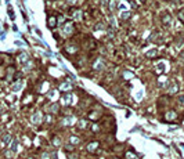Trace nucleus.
<instances>
[{
  "mask_svg": "<svg viewBox=\"0 0 184 159\" xmlns=\"http://www.w3.org/2000/svg\"><path fill=\"white\" fill-rule=\"evenodd\" d=\"M97 148H98V143H97V141H91V143H89V144H87V147H86V149L89 152H96V151H97Z\"/></svg>",
  "mask_w": 184,
  "mask_h": 159,
  "instance_id": "obj_4",
  "label": "nucleus"
},
{
  "mask_svg": "<svg viewBox=\"0 0 184 159\" xmlns=\"http://www.w3.org/2000/svg\"><path fill=\"white\" fill-rule=\"evenodd\" d=\"M104 28H105V25L102 24V22H98L97 25L94 26V29H96V31H101V29H104Z\"/></svg>",
  "mask_w": 184,
  "mask_h": 159,
  "instance_id": "obj_14",
  "label": "nucleus"
},
{
  "mask_svg": "<svg viewBox=\"0 0 184 159\" xmlns=\"http://www.w3.org/2000/svg\"><path fill=\"white\" fill-rule=\"evenodd\" d=\"M115 4H116V0H111V1H109V8L114 10V8H115Z\"/></svg>",
  "mask_w": 184,
  "mask_h": 159,
  "instance_id": "obj_17",
  "label": "nucleus"
},
{
  "mask_svg": "<svg viewBox=\"0 0 184 159\" xmlns=\"http://www.w3.org/2000/svg\"><path fill=\"white\" fill-rule=\"evenodd\" d=\"M18 61L21 62V64H25V62L29 61V57L25 54V53H21V54L18 55Z\"/></svg>",
  "mask_w": 184,
  "mask_h": 159,
  "instance_id": "obj_9",
  "label": "nucleus"
},
{
  "mask_svg": "<svg viewBox=\"0 0 184 159\" xmlns=\"http://www.w3.org/2000/svg\"><path fill=\"white\" fill-rule=\"evenodd\" d=\"M122 17H123V19H127V18H129V17H130V14H129V13H123V14H122Z\"/></svg>",
  "mask_w": 184,
  "mask_h": 159,
  "instance_id": "obj_18",
  "label": "nucleus"
},
{
  "mask_svg": "<svg viewBox=\"0 0 184 159\" xmlns=\"http://www.w3.org/2000/svg\"><path fill=\"white\" fill-rule=\"evenodd\" d=\"M114 159H119V158H114Z\"/></svg>",
  "mask_w": 184,
  "mask_h": 159,
  "instance_id": "obj_22",
  "label": "nucleus"
},
{
  "mask_svg": "<svg viewBox=\"0 0 184 159\" xmlns=\"http://www.w3.org/2000/svg\"><path fill=\"white\" fill-rule=\"evenodd\" d=\"M165 116H166V118H165L166 120H176L177 119V113L174 112V111H169V112L166 113Z\"/></svg>",
  "mask_w": 184,
  "mask_h": 159,
  "instance_id": "obj_5",
  "label": "nucleus"
},
{
  "mask_svg": "<svg viewBox=\"0 0 184 159\" xmlns=\"http://www.w3.org/2000/svg\"><path fill=\"white\" fill-rule=\"evenodd\" d=\"M73 123H75V118L73 116H65L64 119L61 120L62 126H72Z\"/></svg>",
  "mask_w": 184,
  "mask_h": 159,
  "instance_id": "obj_3",
  "label": "nucleus"
},
{
  "mask_svg": "<svg viewBox=\"0 0 184 159\" xmlns=\"http://www.w3.org/2000/svg\"><path fill=\"white\" fill-rule=\"evenodd\" d=\"M177 90H179V86H177L176 82H170V86H169V90H168V91H169L170 94H172V93L176 94Z\"/></svg>",
  "mask_w": 184,
  "mask_h": 159,
  "instance_id": "obj_6",
  "label": "nucleus"
},
{
  "mask_svg": "<svg viewBox=\"0 0 184 159\" xmlns=\"http://www.w3.org/2000/svg\"><path fill=\"white\" fill-rule=\"evenodd\" d=\"M101 4L102 6H105V4H107V0H101Z\"/></svg>",
  "mask_w": 184,
  "mask_h": 159,
  "instance_id": "obj_20",
  "label": "nucleus"
},
{
  "mask_svg": "<svg viewBox=\"0 0 184 159\" xmlns=\"http://www.w3.org/2000/svg\"><path fill=\"white\" fill-rule=\"evenodd\" d=\"M47 24H49V26H50V28H54L55 24H57V19H55L54 17H50V18L47 19Z\"/></svg>",
  "mask_w": 184,
  "mask_h": 159,
  "instance_id": "obj_10",
  "label": "nucleus"
},
{
  "mask_svg": "<svg viewBox=\"0 0 184 159\" xmlns=\"http://www.w3.org/2000/svg\"><path fill=\"white\" fill-rule=\"evenodd\" d=\"M174 1H177V0H174Z\"/></svg>",
  "mask_w": 184,
  "mask_h": 159,
  "instance_id": "obj_23",
  "label": "nucleus"
},
{
  "mask_svg": "<svg viewBox=\"0 0 184 159\" xmlns=\"http://www.w3.org/2000/svg\"><path fill=\"white\" fill-rule=\"evenodd\" d=\"M94 68L97 69V71H102V69H105V62L102 60H98L97 64H94Z\"/></svg>",
  "mask_w": 184,
  "mask_h": 159,
  "instance_id": "obj_7",
  "label": "nucleus"
},
{
  "mask_svg": "<svg viewBox=\"0 0 184 159\" xmlns=\"http://www.w3.org/2000/svg\"><path fill=\"white\" fill-rule=\"evenodd\" d=\"M42 120H43V113L40 112V111L35 112L32 116H31V122L35 123V125H39V123H42Z\"/></svg>",
  "mask_w": 184,
  "mask_h": 159,
  "instance_id": "obj_1",
  "label": "nucleus"
},
{
  "mask_svg": "<svg viewBox=\"0 0 184 159\" xmlns=\"http://www.w3.org/2000/svg\"><path fill=\"white\" fill-rule=\"evenodd\" d=\"M87 126H89V122H87L86 119H80L79 122H78V127H79V129H87Z\"/></svg>",
  "mask_w": 184,
  "mask_h": 159,
  "instance_id": "obj_8",
  "label": "nucleus"
},
{
  "mask_svg": "<svg viewBox=\"0 0 184 159\" xmlns=\"http://www.w3.org/2000/svg\"><path fill=\"white\" fill-rule=\"evenodd\" d=\"M73 31H75V26H73L72 22H67V24H65V26H64V29H62L64 35H67V36H69Z\"/></svg>",
  "mask_w": 184,
  "mask_h": 159,
  "instance_id": "obj_2",
  "label": "nucleus"
},
{
  "mask_svg": "<svg viewBox=\"0 0 184 159\" xmlns=\"http://www.w3.org/2000/svg\"><path fill=\"white\" fill-rule=\"evenodd\" d=\"M68 1H69V3H75L76 0H68Z\"/></svg>",
  "mask_w": 184,
  "mask_h": 159,
  "instance_id": "obj_21",
  "label": "nucleus"
},
{
  "mask_svg": "<svg viewBox=\"0 0 184 159\" xmlns=\"http://www.w3.org/2000/svg\"><path fill=\"white\" fill-rule=\"evenodd\" d=\"M126 158H127V159H138L137 156H136V155L133 154V152H126Z\"/></svg>",
  "mask_w": 184,
  "mask_h": 159,
  "instance_id": "obj_16",
  "label": "nucleus"
},
{
  "mask_svg": "<svg viewBox=\"0 0 184 159\" xmlns=\"http://www.w3.org/2000/svg\"><path fill=\"white\" fill-rule=\"evenodd\" d=\"M53 144H54L55 147L61 145V140H60V137H54V138H53Z\"/></svg>",
  "mask_w": 184,
  "mask_h": 159,
  "instance_id": "obj_15",
  "label": "nucleus"
},
{
  "mask_svg": "<svg viewBox=\"0 0 184 159\" xmlns=\"http://www.w3.org/2000/svg\"><path fill=\"white\" fill-rule=\"evenodd\" d=\"M71 144H79L80 143V140H79V137H76V136H72V137H71Z\"/></svg>",
  "mask_w": 184,
  "mask_h": 159,
  "instance_id": "obj_12",
  "label": "nucleus"
},
{
  "mask_svg": "<svg viewBox=\"0 0 184 159\" xmlns=\"http://www.w3.org/2000/svg\"><path fill=\"white\" fill-rule=\"evenodd\" d=\"M40 159H51V154H49V152H42V154H40Z\"/></svg>",
  "mask_w": 184,
  "mask_h": 159,
  "instance_id": "obj_11",
  "label": "nucleus"
},
{
  "mask_svg": "<svg viewBox=\"0 0 184 159\" xmlns=\"http://www.w3.org/2000/svg\"><path fill=\"white\" fill-rule=\"evenodd\" d=\"M170 21H172V18H170V15H169V14L163 15V18H162V22H163V24H169Z\"/></svg>",
  "mask_w": 184,
  "mask_h": 159,
  "instance_id": "obj_13",
  "label": "nucleus"
},
{
  "mask_svg": "<svg viewBox=\"0 0 184 159\" xmlns=\"http://www.w3.org/2000/svg\"><path fill=\"white\" fill-rule=\"evenodd\" d=\"M179 102H180V104H184V96H180V97H179Z\"/></svg>",
  "mask_w": 184,
  "mask_h": 159,
  "instance_id": "obj_19",
  "label": "nucleus"
}]
</instances>
